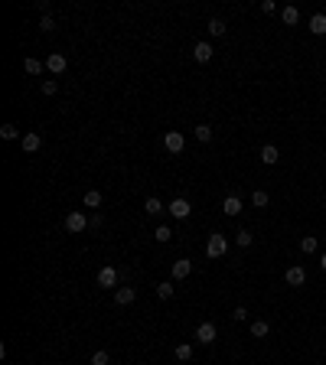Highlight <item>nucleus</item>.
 I'll return each mask as SVG.
<instances>
[{"label": "nucleus", "mask_w": 326, "mask_h": 365, "mask_svg": "<svg viewBox=\"0 0 326 365\" xmlns=\"http://www.w3.org/2000/svg\"><path fill=\"white\" fill-rule=\"evenodd\" d=\"M228 251V238L222 235V231H212V235H209V245H206V257H222Z\"/></svg>", "instance_id": "f257e3e1"}, {"label": "nucleus", "mask_w": 326, "mask_h": 365, "mask_svg": "<svg viewBox=\"0 0 326 365\" xmlns=\"http://www.w3.org/2000/svg\"><path fill=\"white\" fill-rule=\"evenodd\" d=\"M88 225H92V219H88L85 212H69V216H66V228L72 231V235H78V231H85Z\"/></svg>", "instance_id": "f03ea898"}, {"label": "nucleus", "mask_w": 326, "mask_h": 365, "mask_svg": "<svg viewBox=\"0 0 326 365\" xmlns=\"http://www.w3.org/2000/svg\"><path fill=\"white\" fill-rule=\"evenodd\" d=\"M163 147L170 150V154H183V147H186V137H183L180 131H166V134H163Z\"/></svg>", "instance_id": "7ed1b4c3"}, {"label": "nucleus", "mask_w": 326, "mask_h": 365, "mask_svg": "<svg viewBox=\"0 0 326 365\" xmlns=\"http://www.w3.org/2000/svg\"><path fill=\"white\" fill-rule=\"evenodd\" d=\"M215 336H219V329H215V323H209V319L196 326V342L209 346V342H215Z\"/></svg>", "instance_id": "20e7f679"}, {"label": "nucleus", "mask_w": 326, "mask_h": 365, "mask_svg": "<svg viewBox=\"0 0 326 365\" xmlns=\"http://www.w3.org/2000/svg\"><path fill=\"white\" fill-rule=\"evenodd\" d=\"M166 212H170L173 219H189V212H192V206H189V199H183V196H180V199H173L170 206H166Z\"/></svg>", "instance_id": "39448f33"}, {"label": "nucleus", "mask_w": 326, "mask_h": 365, "mask_svg": "<svg viewBox=\"0 0 326 365\" xmlns=\"http://www.w3.org/2000/svg\"><path fill=\"white\" fill-rule=\"evenodd\" d=\"M66 66H69V59L62 56V52H52V56H46V72L62 75V72H66Z\"/></svg>", "instance_id": "423d86ee"}, {"label": "nucleus", "mask_w": 326, "mask_h": 365, "mask_svg": "<svg viewBox=\"0 0 326 365\" xmlns=\"http://www.w3.org/2000/svg\"><path fill=\"white\" fill-rule=\"evenodd\" d=\"M170 274H173V281H186L189 274H192V261H189V257H180V261H173Z\"/></svg>", "instance_id": "0eeeda50"}, {"label": "nucleus", "mask_w": 326, "mask_h": 365, "mask_svg": "<svg viewBox=\"0 0 326 365\" xmlns=\"http://www.w3.org/2000/svg\"><path fill=\"white\" fill-rule=\"evenodd\" d=\"M20 147L26 150V154H36V150L42 147V137L36 134V131H26V134L20 137Z\"/></svg>", "instance_id": "6e6552de"}, {"label": "nucleus", "mask_w": 326, "mask_h": 365, "mask_svg": "<svg viewBox=\"0 0 326 365\" xmlns=\"http://www.w3.org/2000/svg\"><path fill=\"white\" fill-rule=\"evenodd\" d=\"M98 287H104V290H118V271L114 268H101L98 271Z\"/></svg>", "instance_id": "1a4fd4ad"}, {"label": "nucleus", "mask_w": 326, "mask_h": 365, "mask_svg": "<svg viewBox=\"0 0 326 365\" xmlns=\"http://www.w3.org/2000/svg\"><path fill=\"white\" fill-rule=\"evenodd\" d=\"M222 212H225V216L228 219H235V216H242V199H238V196H225V199H222Z\"/></svg>", "instance_id": "9d476101"}, {"label": "nucleus", "mask_w": 326, "mask_h": 365, "mask_svg": "<svg viewBox=\"0 0 326 365\" xmlns=\"http://www.w3.org/2000/svg\"><path fill=\"white\" fill-rule=\"evenodd\" d=\"M284 281H287V287H303V284H307V271L303 268H287Z\"/></svg>", "instance_id": "9b49d317"}, {"label": "nucleus", "mask_w": 326, "mask_h": 365, "mask_svg": "<svg viewBox=\"0 0 326 365\" xmlns=\"http://www.w3.org/2000/svg\"><path fill=\"white\" fill-rule=\"evenodd\" d=\"M114 300H118V307H131L137 300V290L134 287H118L114 290Z\"/></svg>", "instance_id": "f8f14e48"}, {"label": "nucleus", "mask_w": 326, "mask_h": 365, "mask_svg": "<svg viewBox=\"0 0 326 365\" xmlns=\"http://www.w3.org/2000/svg\"><path fill=\"white\" fill-rule=\"evenodd\" d=\"M212 46H209V42H196V46H192V59H196V62H209V59H212Z\"/></svg>", "instance_id": "ddd939ff"}, {"label": "nucleus", "mask_w": 326, "mask_h": 365, "mask_svg": "<svg viewBox=\"0 0 326 365\" xmlns=\"http://www.w3.org/2000/svg\"><path fill=\"white\" fill-rule=\"evenodd\" d=\"M277 160H280V150H277L274 144H264V147H261V163H268V166H274V163H277Z\"/></svg>", "instance_id": "4468645a"}, {"label": "nucleus", "mask_w": 326, "mask_h": 365, "mask_svg": "<svg viewBox=\"0 0 326 365\" xmlns=\"http://www.w3.org/2000/svg\"><path fill=\"white\" fill-rule=\"evenodd\" d=\"M307 26H310V33H313V36H323V33H326V13H313Z\"/></svg>", "instance_id": "2eb2a0df"}, {"label": "nucleus", "mask_w": 326, "mask_h": 365, "mask_svg": "<svg viewBox=\"0 0 326 365\" xmlns=\"http://www.w3.org/2000/svg\"><path fill=\"white\" fill-rule=\"evenodd\" d=\"M280 20L287 26H297L300 23V10H297V7H284V10H280Z\"/></svg>", "instance_id": "dca6fc26"}, {"label": "nucleus", "mask_w": 326, "mask_h": 365, "mask_svg": "<svg viewBox=\"0 0 326 365\" xmlns=\"http://www.w3.org/2000/svg\"><path fill=\"white\" fill-rule=\"evenodd\" d=\"M173 293H176V284H173V281H163V284H157V297H160V300H170Z\"/></svg>", "instance_id": "f3484780"}, {"label": "nucleus", "mask_w": 326, "mask_h": 365, "mask_svg": "<svg viewBox=\"0 0 326 365\" xmlns=\"http://www.w3.org/2000/svg\"><path fill=\"white\" fill-rule=\"evenodd\" d=\"M316 248H320V242H316V235H303V238H300V251H303V254H313Z\"/></svg>", "instance_id": "a211bd4d"}, {"label": "nucleus", "mask_w": 326, "mask_h": 365, "mask_svg": "<svg viewBox=\"0 0 326 365\" xmlns=\"http://www.w3.org/2000/svg\"><path fill=\"white\" fill-rule=\"evenodd\" d=\"M268 333H271V326L264 323V319H254V323H251V336H254V339H264Z\"/></svg>", "instance_id": "6ab92c4d"}, {"label": "nucleus", "mask_w": 326, "mask_h": 365, "mask_svg": "<svg viewBox=\"0 0 326 365\" xmlns=\"http://www.w3.org/2000/svg\"><path fill=\"white\" fill-rule=\"evenodd\" d=\"M23 69H26V75H42V69H46V66H42L39 59H26Z\"/></svg>", "instance_id": "aec40b11"}, {"label": "nucleus", "mask_w": 326, "mask_h": 365, "mask_svg": "<svg viewBox=\"0 0 326 365\" xmlns=\"http://www.w3.org/2000/svg\"><path fill=\"white\" fill-rule=\"evenodd\" d=\"M196 140L199 144H209V140H212V127H209V124H196Z\"/></svg>", "instance_id": "412c9836"}, {"label": "nucleus", "mask_w": 326, "mask_h": 365, "mask_svg": "<svg viewBox=\"0 0 326 365\" xmlns=\"http://www.w3.org/2000/svg\"><path fill=\"white\" fill-rule=\"evenodd\" d=\"M101 206V192L98 189H88L85 192V209H98Z\"/></svg>", "instance_id": "4be33fe9"}, {"label": "nucleus", "mask_w": 326, "mask_h": 365, "mask_svg": "<svg viewBox=\"0 0 326 365\" xmlns=\"http://www.w3.org/2000/svg\"><path fill=\"white\" fill-rule=\"evenodd\" d=\"M144 209H147V216H160V212H163V202L157 199V196H150V199L144 202Z\"/></svg>", "instance_id": "5701e85b"}, {"label": "nucleus", "mask_w": 326, "mask_h": 365, "mask_svg": "<svg viewBox=\"0 0 326 365\" xmlns=\"http://www.w3.org/2000/svg\"><path fill=\"white\" fill-rule=\"evenodd\" d=\"M189 359H192V346L180 342V346H176V362H189Z\"/></svg>", "instance_id": "b1692460"}, {"label": "nucleus", "mask_w": 326, "mask_h": 365, "mask_svg": "<svg viewBox=\"0 0 326 365\" xmlns=\"http://www.w3.org/2000/svg\"><path fill=\"white\" fill-rule=\"evenodd\" d=\"M225 20H219V16H212V20H209V33H212V36H225Z\"/></svg>", "instance_id": "393cba45"}, {"label": "nucleus", "mask_w": 326, "mask_h": 365, "mask_svg": "<svg viewBox=\"0 0 326 365\" xmlns=\"http://www.w3.org/2000/svg\"><path fill=\"white\" fill-rule=\"evenodd\" d=\"M154 238H157V242H160V245H166V242H170V238H173V228H170V225H157Z\"/></svg>", "instance_id": "a878e982"}, {"label": "nucleus", "mask_w": 326, "mask_h": 365, "mask_svg": "<svg viewBox=\"0 0 326 365\" xmlns=\"http://www.w3.org/2000/svg\"><path fill=\"white\" fill-rule=\"evenodd\" d=\"M0 137H4V140H16V137H20V127H16V124H4V127H0Z\"/></svg>", "instance_id": "bb28decb"}, {"label": "nucleus", "mask_w": 326, "mask_h": 365, "mask_svg": "<svg viewBox=\"0 0 326 365\" xmlns=\"http://www.w3.org/2000/svg\"><path fill=\"white\" fill-rule=\"evenodd\" d=\"M235 242H238L242 248H248V245L254 242V235H251V231H248V228H238V231H235Z\"/></svg>", "instance_id": "cd10ccee"}, {"label": "nucleus", "mask_w": 326, "mask_h": 365, "mask_svg": "<svg viewBox=\"0 0 326 365\" xmlns=\"http://www.w3.org/2000/svg\"><path fill=\"white\" fill-rule=\"evenodd\" d=\"M92 365H111V355H108V349H98L92 355Z\"/></svg>", "instance_id": "c85d7f7f"}, {"label": "nucleus", "mask_w": 326, "mask_h": 365, "mask_svg": "<svg viewBox=\"0 0 326 365\" xmlns=\"http://www.w3.org/2000/svg\"><path fill=\"white\" fill-rule=\"evenodd\" d=\"M251 202H254L258 209H264V206H268V192H264V189H254V192H251Z\"/></svg>", "instance_id": "c756f323"}, {"label": "nucleus", "mask_w": 326, "mask_h": 365, "mask_svg": "<svg viewBox=\"0 0 326 365\" xmlns=\"http://www.w3.org/2000/svg\"><path fill=\"white\" fill-rule=\"evenodd\" d=\"M59 92V82L56 78H46V82H42V95H56Z\"/></svg>", "instance_id": "7c9ffc66"}, {"label": "nucleus", "mask_w": 326, "mask_h": 365, "mask_svg": "<svg viewBox=\"0 0 326 365\" xmlns=\"http://www.w3.org/2000/svg\"><path fill=\"white\" fill-rule=\"evenodd\" d=\"M39 30H42V33H52V30H56V20H52V16H42V20H39Z\"/></svg>", "instance_id": "2f4dec72"}, {"label": "nucleus", "mask_w": 326, "mask_h": 365, "mask_svg": "<svg viewBox=\"0 0 326 365\" xmlns=\"http://www.w3.org/2000/svg\"><path fill=\"white\" fill-rule=\"evenodd\" d=\"M232 319H235V323H245V319H248V310H245V307H235Z\"/></svg>", "instance_id": "473e14b6"}, {"label": "nucleus", "mask_w": 326, "mask_h": 365, "mask_svg": "<svg viewBox=\"0 0 326 365\" xmlns=\"http://www.w3.org/2000/svg\"><path fill=\"white\" fill-rule=\"evenodd\" d=\"M261 10H264V13H274L277 4H274V0H261Z\"/></svg>", "instance_id": "72a5a7b5"}, {"label": "nucleus", "mask_w": 326, "mask_h": 365, "mask_svg": "<svg viewBox=\"0 0 326 365\" xmlns=\"http://www.w3.org/2000/svg\"><path fill=\"white\" fill-rule=\"evenodd\" d=\"M36 7H39V13H42V16H49V10H52V7H49V0H39Z\"/></svg>", "instance_id": "f704fd0d"}, {"label": "nucleus", "mask_w": 326, "mask_h": 365, "mask_svg": "<svg viewBox=\"0 0 326 365\" xmlns=\"http://www.w3.org/2000/svg\"><path fill=\"white\" fill-rule=\"evenodd\" d=\"M320 268H323V271H326V254H320Z\"/></svg>", "instance_id": "c9c22d12"}]
</instances>
